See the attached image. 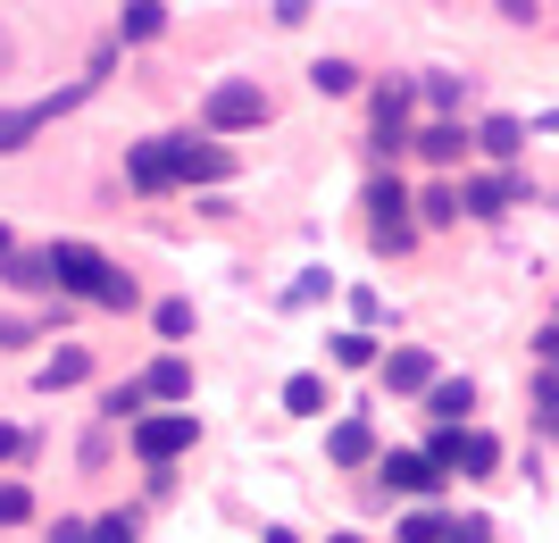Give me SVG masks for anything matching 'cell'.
<instances>
[{"mask_svg": "<svg viewBox=\"0 0 559 543\" xmlns=\"http://www.w3.org/2000/svg\"><path fill=\"white\" fill-rule=\"evenodd\" d=\"M43 260H50V293H75V302H93V309H134L142 302V284L117 260H100L93 243H50Z\"/></svg>", "mask_w": 559, "mask_h": 543, "instance_id": "obj_1", "label": "cell"}, {"mask_svg": "<svg viewBox=\"0 0 559 543\" xmlns=\"http://www.w3.org/2000/svg\"><path fill=\"white\" fill-rule=\"evenodd\" d=\"M93 93H100L93 75H75L68 93H43V101H25V109H0V160H17L25 142H34V134H50V126L68 118V109H84Z\"/></svg>", "mask_w": 559, "mask_h": 543, "instance_id": "obj_2", "label": "cell"}, {"mask_svg": "<svg viewBox=\"0 0 559 543\" xmlns=\"http://www.w3.org/2000/svg\"><path fill=\"white\" fill-rule=\"evenodd\" d=\"M267 118H276V101L259 93L251 75H226V84H210V101H201V126H210V134H259Z\"/></svg>", "mask_w": 559, "mask_h": 543, "instance_id": "obj_3", "label": "cell"}, {"mask_svg": "<svg viewBox=\"0 0 559 543\" xmlns=\"http://www.w3.org/2000/svg\"><path fill=\"white\" fill-rule=\"evenodd\" d=\"M201 444V418L192 410H159V418H134V460L142 469H167V460H185Z\"/></svg>", "mask_w": 559, "mask_h": 543, "instance_id": "obj_4", "label": "cell"}, {"mask_svg": "<svg viewBox=\"0 0 559 543\" xmlns=\"http://www.w3.org/2000/svg\"><path fill=\"white\" fill-rule=\"evenodd\" d=\"M376 476H384L393 494H418V501H435V494H443V485H451V476L435 469L426 451H384V460H376Z\"/></svg>", "mask_w": 559, "mask_h": 543, "instance_id": "obj_5", "label": "cell"}, {"mask_svg": "<svg viewBox=\"0 0 559 543\" xmlns=\"http://www.w3.org/2000/svg\"><path fill=\"white\" fill-rule=\"evenodd\" d=\"M126 176H134V192H167L176 185V134L126 142Z\"/></svg>", "mask_w": 559, "mask_h": 543, "instance_id": "obj_6", "label": "cell"}, {"mask_svg": "<svg viewBox=\"0 0 559 543\" xmlns=\"http://www.w3.org/2000/svg\"><path fill=\"white\" fill-rule=\"evenodd\" d=\"M226 176H234V151H226V142L176 134V185H226Z\"/></svg>", "mask_w": 559, "mask_h": 543, "instance_id": "obj_7", "label": "cell"}, {"mask_svg": "<svg viewBox=\"0 0 559 543\" xmlns=\"http://www.w3.org/2000/svg\"><path fill=\"white\" fill-rule=\"evenodd\" d=\"M526 201V176H467L460 185V217H501Z\"/></svg>", "mask_w": 559, "mask_h": 543, "instance_id": "obj_8", "label": "cell"}, {"mask_svg": "<svg viewBox=\"0 0 559 543\" xmlns=\"http://www.w3.org/2000/svg\"><path fill=\"white\" fill-rule=\"evenodd\" d=\"M376 377H384V393H426V385H435V352H418V343L376 352Z\"/></svg>", "mask_w": 559, "mask_h": 543, "instance_id": "obj_9", "label": "cell"}, {"mask_svg": "<svg viewBox=\"0 0 559 543\" xmlns=\"http://www.w3.org/2000/svg\"><path fill=\"white\" fill-rule=\"evenodd\" d=\"M134 385H142V402H192V359L185 352H159Z\"/></svg>", "mask_w": 559, "mask_h": 543, "instance_id": "obj_10", "label": "cell"}, {"mask_svg": "<svg viewBox=\"0 0 559 543\" xmlns=\"http://www.w3.org/2000/svg\"><path fill=\"white\" fill-rule=\"evenodd\" d=\"M418 402H426V418H435V426H467V410H476V385H467V377H435Z\"/></svg>", "mask_w": 559, "mask_h": 543, "instance_id": "obj_11", "label": "cell"}, {"mask_svg": "<svg viewBox=\"0 0 559 543\" xmlns=\"http://www.w3.org/2000/svg\"><path fill=\"white\" fill-rule=\"evenodd\" d=\"M409 151H418L426 167H460V151H467V126H460V118H435L426 134H409Z\"/></svg>", "mask_w": 559, "mask_h": 543, "instance_id": "obj_12", "label": "cell"}, {"mask_svg": "<svg viewBox=\"0 0 559 543\" xmlns=\"http://www.w3.org/2000/svg\"><path fill=\"white\" fill-rule=\"evenodd\" d=\"M84 377H93V352H84V343H68V352H50L43 368H34L43 393H68V385H84Z\"/></svg>", "mask_w": 559, "mask_h": 543, "instance_id": "obj_13", "label": "cell"}, {"mask_svg": "<svg viewBox=\"0 0 559 543\" xmlns=\"http://www.w3.org/2000/svg\"><path fill=\"white\" fill-rule=\"evenodd\" d=\"M467 151H485V160H501V167H510L518 151H526V126H518V118H485L476 134H467Z\"/></svg>", "mask_w": 559, "mask_h": 543, "instance_id": "obj_14", "label": "cell"}, {"mask_svg": "<svg viewBox=\"0 0 559 543\" xmlns=\"http://www.w3.org/2000/svg\"><path fill=\"white\" fill-rule=\"evenodd\" d=\"M167 34V0H126L117 9V43H159Z\"/></svg>", "mask_w": 559, "mask_h": 543, "instance_id": "obj_15", "label": "cell"}, {"mask_svg": "<svg viewBox=\"0 0 559 543\" xmlns=\"http://www.w3.org/2000/svg\"><path fill=\"white\" fill-rule=\"evenodd\" d=\"M309 93L318 101H350L359 93V59H318V68H309Z\"/></svg>", "mask_w": 559, "mask_h": 543, "instance_id": "obj_16", "label": "cell"}, {"mask_svg": "<svg viewBox=\"0 0 559 543\" xmlns=\"http://www.w3.org/2000/svg\"><path fill=\"white\" fill-rule=\"evenodd\" d=\"M0 284H9V293H50V260L43 251H9V260H0Z\"/></svg>", "mask_w": 559, "mask_h": 543, "instance_id": "obj_17", "label": "cell"}, {"mask_svg": "<svg viewBox=\"0 0 559 543\" xmlns=\"http://www.w3.org/2000/svg\"><path fill=\"white\" fill-rule=\"evenodd\" d=\"M326 451L343 460V469H359V460H376V426H368V418H343V426L326 435Z\"/></svg>", "mask_w": 559, "mask_h": 543, "instance_id": "obj_18", "label": "cell"}, {"mask_svg": "<svg viewBox=\"0 0 559 543\" xmlns=\"http://www.w3.org/2000/svg\"><path fill=\"white\" fill-rule=\"evenodd\" d=\"M284 410H293V418H326V377H284Z\"/></svg>", "mask_w": 559, "mask_h": 543, "instance_id": "obj_19", "label": "cell"}, {"mask_svg": "<svg viewBox=\"0 0 559 543\" xmlns=\"http://www.w3.org/2000/svg\"><path fill=\"white\" fill-rule=\"evenodd\" d=\"M426 101H435V118H460V101H467V75H451V68H426V84H418Z\"/></svg>", "mask_w": 559, "mask_h": 543, "instance_id": "obj_20", "label": "cell"}, {"mask_svg": "<svg viewBox=\"0 0 559 543\" xmlns=\"http://www.w3.org/2000/svg\"><path fill=\"white\" fill-rule=\"evenodd\" d=\"M368 217H376V226L409 217V185H401V176H376V185H368Z\"/></svg>", "mask_w": 559, "mask_h": 543, "instance_id": "obj_21", "label": "cell"}, {"mask_svg": "<svg viewBox=\"0 0 559 543\" xmlns=\"http://www.w3.org/2000/svg\"><path fill=\"white\" fill-rule=\"evenodd\" d=\"M409 210H418L426 226H460V185H426L418 201H409Z\"/></svg>", "mask_w": 559, "mask_h": 543, "instance_id": "obj_22", "label": "cell"}, {"mask_svg": "<svg viewBox=\"0 0 559 543\" xmlns=\"http://www.w3.org/2000/svg\"><path fill=\"white\" fill-rule=\"evenodd\" d=\"M100 418H109V426H134V418H142V385H134V377L109 385V393H100Z\"/></svg>", "mask_w": 559, "mask_h": 543, "instance_id": "obj_23", "label": "cell"}, {"mask_svg": "<svg viewBox=\"0 0 559 543\" xmlns=\"http://www.w3.org/2000/svg\"><path fill=\"white\" fill-rule=\"evenodd\" d=\"M334 368H376V334H368V327L334 334Z\"/></svg>", "mask_w": 559, "mask_h": 543, "instance_id": "obj_24", "label": "cell"}, {"mask_svg": "<svg viewBox=\"0 0 559 543\" xmlns=\"http://www.w3.org/2000/svg\"><path fill=\"white\" fill-rule=\"evenodd\" d=\"M142 535V519H134V510H109V519H93V527H84V543H134Z\"/></svg>", "mask_w": 559, "mask_h": 543, "instance_id": "obj_25", "label": "cell"}, {"mask_svg": "<svg viewBox=\"0 0 559 543\" xmlns=\"http://www.w3.org/2000/svg\"><path fill=\"white\" fill-rule=\"evenodd\" d=\"M34 519V494H25L17 476H0V527H25Z\"/></svg>", "mask_w": 559, "mask_h": 543, "instance_id": "obj_26", "label": "cell"}, {"mask_svg": "<svg viewBox=\"0 0 559 543\" xmlns=\"http://www.w3.org/2000/svg\"><path fill=\"white\" fill-rule=\"evenodd\" d=\"M393 543H443V510H409Z\"/></svg>", "mask_w": 559, "mask_h": 543, "instance_id": "obj_27", "label": "cell"}, {"mask_svg": "<svg viewBox=\"0 0 559 543\" xmlns=\"http://www.w3.org/2000/svg\"><path fill=\"white\" fill-rule=\"evenodd\" d=\"M326 293H334V276H318V268H309V276L284 293V309H309V302H326Z\"/></svg>", "mask_w": 559, "mask_h": 543, "instance_id": "obj_28", "label": "cell"}, {"mask_svg": "<svg viewBox=\"0 0 559 543\" xmlns=\"http://www.w3.org/2000/svg\"><path fill=\"white\" fill-rule=\"evenodd\" d=\"M159 334H167V343H185V334H192V302H159Z\"/></svg>", "mask_w": 559, "mask_h": 543, "instance_id": "obj_29", "label": "cell"}, {"mask_svg": "<svg viewBox=\"0 0 559 543\" xmlns=\"http://www.w3.org/2000/svg\"><path fill=\"white\" fill-rule=\"evenodd\" d=\"M443 543H492V519H443Z\"/></svg>", "mask_w": 559, "mask_h": 543, "instance_id": "obj_30", "label": "cell"}, {"mask_svg": "<svg viewBox=\"0 0 559 543\" xmlns=\"http://www.w3.org/2000/svg\"><path fill=\"white\" fill-rule=\"evenodd\" d=\"M409 243H418V226H409V217H393V226H376V251H409Z\"/></svg>", "mask_w": 559, "mask_h": 543, "instance_id": "obj_31", "label": "cell"}, {"mask_svg": "<svg viewBox=\"0 0 559 543\" xmlns=\"http://www.w3.org/2000/svg\"><path fill=\"white\" fill-rule=\"evenodd\" d=\"M501 17L510 25H543V0H501Z\"/></svg>", "mask_w": 559, "mask_h": 543, "instance_id": "obj_32", "label": "cell"}, {"mask_svg": "<svg viewBox=\"0 0 559 543\" xmlns=\"http://www.w3.org/2000/svg\"><path fill=\"white\" fill-rule=\"evenodd\" d=\"M309 9H318V0H276V25H301Z\"/></svg>", "mask_w": 559, "mask_h": 543, "instance_id": "obj_33", "label": "cell"}, {"mask_svg": "<svg viewBox=\"0 0 559 543\" xmlns=\"http://www.w3.org/2000/svg\"><path fill=\"white\" fill-rule=\"evenodd\" d=\"M50 543H84V519H59V527H50Z\"/></svg>", "mask_w": 559, "mask_h": 543, "instance_id": "obj_34", "label": "cell"}, {"mask_svg": "<svg viewBox=\"0 0 559 543\" xmlns=\"http://www.w3.org/2000/svg\"><path fill=\"white\" fill-rule=\"evenodd\" d=\"M17 451H25V435H17V426H0V460H17Z\"/></svg>", "mask_w": 559, "mask_h": 543, "instance_id": "obj_35", "label": "cell"}, {"mask_svg": "<svg viewBox=\"0 0 559 543\" xmlns=\"http://www.w3.org/2000/svg\"><path fill=\"white\" fill-rule=\"evenodd\" d=\"M267 543H301V535H293V527H267Z\"/></svg>", "mask_w": 559, "mask_h": 543, "instance_id": "obj_36", "label": "cell"}, {"mask_svg": "<svg viewBox=\"0 0 559 543\" xmlns=\"http://www.w3.org/2000/svg\"><path fill=\"white\" fill-rule=\"evenodd\" d=\"M9 251H17V235H9V226H0V260H9Z\"/></svg>", "mask_w": 559, "mask_h": 543, "instance_id": "obj_37", "label": "cell"}, {"mask_svg": "<svg viewBox=\"0 0 559 543\" xmlns=\"http://www.w3.org/2000/svg\"><path fill=\"white\" fill-rule=\"evenodd\" d=\"M326 543H368V535H326Z\"/></svg>", "mask_w": 559, "mask_h": 543, "instance_id": "obj_38", "label": "cell"}]
</instances>
